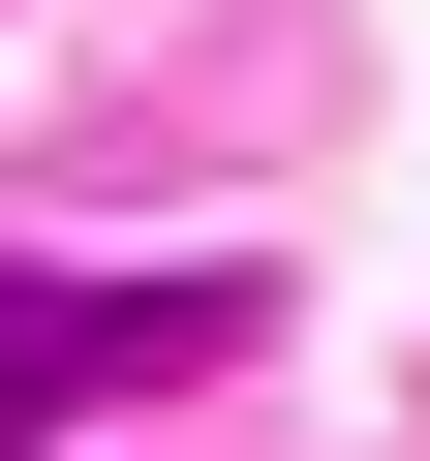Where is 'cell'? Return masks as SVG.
Listing matches in <instances>:
<instances>
[{"label": "cell", "mask_w": 430, "mask_h": 461, "mask_svg": "<svg viewBox=\"0 0 430 461\" xmlns=\"http://www.w3.org/2000/svg\"><path fill=\"white\" fill-rule=\"evenodd\" d=\"M246 339V277H0V430H62V400H154Z\"/></svg>", "instance_id": "1"}]
</instances>
